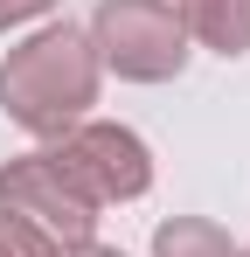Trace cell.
<instances>
[{"mask_svg":"<svg viewBox=\"0 0 250 257\" xmlns=\"http://www.w3.org/2000/svg\"><path fill=\"white\" fill-rule=\"evenodd\" d=\"M243 257H250V243H243Z\"/></svg>","mask_w":250,"mask_h":257,"instance_id":"cell-10","label":"cell"},{"mask_svg":"<svg viewBox=\"0 0 250 257\" xmlns=\"http://www.w3.org/2000/svg\"><path fill=\"white\" fill-rule=\"evenodd\" d=\"M0 257H56V250L42 243L35 229H21L14 215H0Z\"/></svg>","mask_w":250,"mask_h":257,"instance_id":"cell-7","label":"cell"},{"mask_svg":"<svg viewBox=\"0 0 250 257\" xmlns=\"http://www.w3.org/2000/svg\"><path fill=\"white\" fill-rule=\"evenodd\" d=\"M49 153H56V167L70 174L97 209L139 202V195L153 188V153H146V139H139L132 125H111V118L70 125L63 139H49Z\"/></svg>","mask_w":250,"mask_h":257,"instance_id":"cell-4","label":"cell"},{"mask_svg":"<svg viewBox=\"0 0 250 257\" xmlns=\"http://www.w3.org/2000/svg\"><path fill=\"white\" fill-rule=\"evenodd\" d=\"M0 215H14L21 229H35L49 250H70V243L97 236V202L56 167L49 146L0 160Z\"/></svg>","mask_w":250,"mask_h":257,"instance_id":"cell-3","label":"cell"},{"mask_svg":"<svg viewBox=\"0 0 250 257\" xmlns=\"http://www.w3.org/2000/svg\"><path fill=\"white\" fill-rule=\"evenodd\" d=\"M153 257H243V243L208 215H167L153 229Z\"/></svg>","mask_w":250,"mask_h":257,"instance_id":"cell-6","label":"cell"},{"mask_svg":"<svg viewBox=\"0 0 250 257\" xmlns=\"http://www.w3.org/2000/svg\"><path fill=\"white\" fill-rule=\"evenodd\" d=\"M83 35L97 49V63L125 84H174L195 56L174 0H97Z\"/></svg>","mask_w":250,"mask_h":257,"instance_id":"cell-2","label":"cell"},{"mask_svg":"<svg viewBox=\"0 0 250 257\" xmlns=\"http://www.w3.org/2000/svg\"><path fill=\"white\" fill-rule=\"evenodd\" d=\"M97 84H104V63L77 21H49L35 28L21 49H7L0 63V111L35 139H63L70 125L90 118L97 104Z\"/></svg>","mask_w":250,"mask_h":257,"instance_id":"cell-1","label":"cell"},{"mask_svg":"<svg viewBox=\"0 0 250 257\" xmlns=\"http://www.w3.org/2000/svg\"><path fill=\"white\" fill-rule=\"evenodd\" d=\"M188 42L215 56H250V0H174Z\"/></svg>","mask_w":250,"mask_h":257,"instance_id":"cell-5","label":"cell"},{"mask_svg":"<svg viewBox=\"0 0 250 257\" xmlns=\"http://www.w3.org/2000/svg\"><path fill=\"white\" fill-rule=\"evenodd\" d=\"M63 0H0V35L7 28H28V21H42V14H56Z\"/></svg>","mask_w":250,"mask_h":257,"instance_id":"cell-8","label":"cell"},{"mask_svg":"<svg viewBox=\"0 0 250 257\" xmlns=\"http://www.w3.org/2000/svg\"><path fill=\"white\" fill-rule=\"evenodd\" d=\"M56 257H125V250H111V243L90 236V243H70V250H56Z\"/></svg>","mask_w":250,"mask_h":257,"instance_id":"cell-9","label":"cell"}]
</instances>
